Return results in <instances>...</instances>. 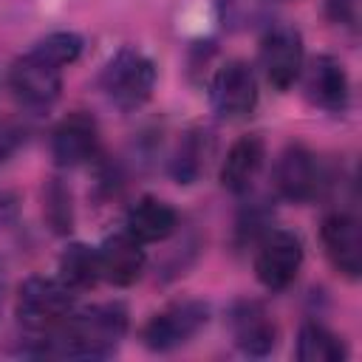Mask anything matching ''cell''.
Instances as JSON below:
<instances>
[{
    "label": "cell",
    "mask_w": 362,
    "mask_h": 362,
    "mask_svg": "<svg viewBox=\"0 0 362 362\" xmlns=\"http://www.w3.org/2000/svg\"><path fill=\"white\" fill-rule=\"evenodd\" d=\"M59 280H65L74 291L96 286L102 280L99 249L88 243H71L59 257Z\"/></svg>",
    "instance_id": "cell-19"
},
{
    "label": "cell",
    "mask_w": 362,
    "mask_h": 362,
    "mask_svg": "<svg viewBox=\"0 0 362 362\" xmlns=\"http://www.w3.org/2000/svg\"><path fill=\"white\" fill-rule=\"evenodd\" d=\"M74 311V288L59 277H28L17 291V320L40 334Z\"/></svg>",
    "instance_id": "cell-4"
},
{
    "label": "cell",
    "mask_w": 362,
    "mask_h": 362,
    "mask_svg": "<svg viewBox=\"0 0 362 362\" xmlns=\"http://www.w3.org/2000/svg\"><path fill=\"white\" fill-rule=\"evenodd\" d=\"M144 243H139L133 235H127L124 229L116 235H107L102 240L99 249V269H102V280L113 283V286H133L144 266H147V255L141 249Z\"/></svg>",
    "instance_id": "cell-14"
},
{
    "label": "cell",
    "mask_w": 362,
    "mask_h": 362,
    "mask_svg": "<svg viewBox=\"0 0 362 362\" xmlns=\"http://www.w3.org/2000/svg\"><path fill=\"white\" fill-rule=\"evenodd\" d=\"M127 325L130 314L122 303H99L82 311H71L54 328L40 331L25 354L59 359H107L122 345Z\"/></svg>",
    "instance_id": "cell-1"
},
{
    "label": "cell",
    "mask_w": 362,
    "mask_h": 362,
    "mask_svg": "<svg viewBox=\"0 0 362 362\" xmlns=\"http://www.w3.org/2000/svg\"><path fill=\"white\" fill-rule=\"evenodd\" d=\"M303 76V93L305 99L328 113H345L351 105V82L345 74V65L337 57L320 54L300 71Z\"/></svg>",
    "instance_id": "cell-10"
},
{
    "label": "cell",
    "mask_w": 362,
    "mask_h": 362,
    "mask_svg": "<svg viewBox=\"0 0 362 362\" xmlns=\"http://www.w3.org/2000/svg\"><path fill=\"white\" fill-rule=\"evenodd\" d=\"M215 156V136L206 127H189L170 158V173L178 184H195L206 173L209 161Z\"/></svg>",
    "instance_id": "cell-17"
},
{
    "label": "cell",
    "mask_w": 362,
    "mask_h": 362,
    "mask_svg": "<svg viewBox=\"0 0 362 362\" xmlns=\"http://www.w3.org/2000/svg\"><path fill=\"white\" fill-rule=\"evenodd\" d=\"M45 198V221L51 223L54 232L65 235L74 226V206H71V192L59 178H51L48 187L42 189Z\"/></svg>",
    "instance_id": "cell-21"
},
{
    "label": "cell",
    "mask_w": 362,
    "mask_h": 362,
    "mask_svg": "<svg viewBox=\"0 0 362 362\" xmlns=\"http://www.w3.org/2000/svg\"><path fill=\"white\" fill-rule=\"evenodd\" d=\"M156 76H158L156 62L144 51L124 45L105 62L99 74V88L113 107L133 113L153 96Z\"/></svg>",
    "instance_id": "cell-2"
},
{
    "label": "cell",
    "mask_w": 362,
    "mask_h": 362,
    "mask_svg": "<svg viewBox=\"0 0 362 362\" xmlns=\"http://www.w3.org/2000/svg\"><path fill=\"white\" fill-rule=\"evenodd\" d=\"M8 88L23 107L48 110L62 93V65L34 45L28 54L14 59L8 71Z\"/></svg>",
    "instance_id": "cell-3"
},
{
    "label": "cell",
    "mask_w": 362,
    "mask_h": 362,
    "mask_svg": "<svg viewBox=\"0 0 362 362\" xmlns=\"http://www.w3.org/2000/svg\"><path fill=\"white\" fill-rule=\"evenodd\" d=\"M175 229H178V212L167 201L153 195L139 198L124 215V232L133 235L139 243L167 240Z\"/></svg>",
    "instance_id": "cell-16"
},
{
    "label": "cell",
    "mask_w": 362,
    "mask_h": 362,
    "mask_svg": "<svg viewBox=\"0 0 362 362\" xmlns=\"http://www.w3.org/2000/svg\"><path fill=\"white\" fill-rule=\"evenodd\" d=\"M263 161H266L263 139L260 136H240L229 147V153H226V158L221 164V184H223V189H229L235 195L249 192L255 178L263 170Z\"/></svg>",
    "instance_id": "cell-15"
},
{
    "label": "cell",
    "mask_w": 362,
    "mask_h": 362,
    "mask_svg": "<svg viewBox=\"0 0 362 362\" xmlns=\"http://www.w3.org/2000/svg\"><path fill=\"white\" fill-rule=\"evenodd\" d=\"M215 11L226 31H252L272 20L274 0H215Z\"/></svg>",
    "instance_id": "cell-20"
},
{
    "label": "cell",
    "mask_w": 362,
    "mask_h": 362,
    "mask_svg": "<svg viewBox=\"0 0 362 362\" xmlns=\"http://www.w3.org/2000/svg\"><path fill=\"white\" fill-rule=\"evenodd\" d=\"M229 328L235 345L246 356H269L277 345V328L266 308L255 300H240L229 311Z\"/></svg>",
    "instance_id": "cell-13"
},
{
    "label": "cell",
    "mask_w": 362,
    "mask_h": 362,
    "mask_svg": "<svg viewBox=\"0 0 362 362\" xmlns=\"http://www.w3.org/2000/svg\"><path fill=\"white\" fill-rule=\"evenodd\" d=\"M325 184L322 167L317 156L305 144H286L274 164V187L277 192L291 204H308L320 195Z\"/></svg>",
    "instance_id": "cell-9"
},
{
    "label": "cell",
    "mask_w": 362,
    "mask_h": 362,
    "mask_svg": "<svg viewBox=\"0 0 362 362\" xmlns=\"http://www.w3.org/2000/svg\"><path fill=\"white\" fill-rule=\"evenodd\" d=\"M23 141H25V130L11 119H0V164H6L20 150Z\"/></svg>",
    "instance_id": "cell-22"
},
{
    "label": "cell",
    "mask_w": 362,
    "mask_h": 362,
    "mask_svg": "<svg viewBox=\"0 0 362 362\" xmlns=\"http://www.w3.org/2000/svg\"><path fill=\"white\" fill-rule=\"evenodd\" d=\"M99 150V127L93 116L76 110L57 122L51 130V156L59 167H79Z\"/></svg>",
    "instance_id": "cell-12"
},
{
    "label": "cell",
    "mask_w": 362,
    "mask_h": 362,
    "mask_svg": "<svg viewBox=\"0 0 362 362\" xmlns=\"http://www.w3.org/2000/svg\"><path fill=\"white\" fill-rule=\"evenodd\" d=\"M348 356V348L342 337H337L322 322H303L297 334V359L300 362H342Z\"/></svg>",
    "instance_id": "cell-18"
},
{
    "label": "cell",
    "mask_w": 362,
    "mask_h": 362,
    "mask_svg": "<svg viewBox=\"0 0 362 362\" xmlns=\"http://www.w3.org/2000/svg\"><path fill=\"white\" fill-rule=\"evenodd\" d=\"M325 11L331 23L354 31L356 28V0H325Z\"/></svg>",
    "instance_id": "cell-23"
},
{
    "label": "cell",
    "mask_w": 362,
    "mask_h": 362,
    "mask_svg": "<svg viewBox=\"0 0 362 362\" xmlns=\"http://www.w3.org/2000/svg\"><path fill=\"white\" fill-rule=\"evenodd\" d=\"M209 105L221 119H246L257 107V76L249 62L229 59L209 79Z\"/></svg>",
    "instance_id": "cell-6"
},
{
    "label": "cell",
    "mask_w": 362,
    "mask_h": 362,
    "mask_svg": "<svg viewBox=\"0 0 362 362\" xmlns=\"http://www.w3.org/2000/svg\"><path fill=\"white\" fill-rule=\"evenodd\" d=\"M320 238L325 246V255L331 266L345 274L348 280H356L362 274V232L359 221L351 212H328L320 226Z\"/></svg>",
    "instance_id": "cell-11"
},
{
    "label": "cell",
    "mask_w": 362,
    "mask_h": 362,
    "mask_svg": "<svg viewBox=\"0 0 362 362\" xmlns=\"http://www.w3.org/2000/svg\"><path fill=\"white\" fill-rule=\"evenodd\" d=\"M260 65L277 90H288L303 71V34L288 23H272L260 40Z\"/></svg>",
    "instance_id": "cell-8"
},
{
    "label": "cell",
    "mask_w": 362,
    "mask_h": 362,
    "mask_svg": "<svg viewBox=\"0 0 362 362\" xmlns=\"http://www.w3.org/2000/svg\"><path fill=\"white\" fill-rule=\"evenodd\" d=\"M209 322V305L201 300H181L147 320L141 328V342L150 351L167 354L181 345H187L204 325Z\"/></svg>",
    "instance_id": "cell-5"
},
{
    "label": "cell",
    "mask_w": 362,
    "mask_h": 362,
    "mask_svg": "<svg viewBox=\"0 0 362 362\" xmlns=\"http://www.w3.org/2000/svg\"><path fill=\"white\" fill-rule=\"evenodd\" d=\"M303 266V240L288 229H272L257 243L255 255V277L269 291L286 288Z\"/></svg>",
    "instance_id": "cell-7"
}]
</instances>
